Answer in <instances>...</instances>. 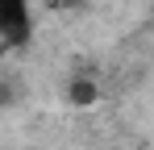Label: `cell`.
<instances>
[{
    "mask_svg": "<svg viewBox=\"0 0 154 150\" xmlns=\"http://www.w3.org/2000/svg\"><path fill=\"white\" fill-rule=\"evenodd\" d=\"M29 38H33L29 0H0V42L4 46H25Z\"/></svg>",
    "mask_w": 154,
    "mask_h": 150,
    "instance_id": "6da1fadb",
    "label": "cell"
},
{
    "mask_svg": "<svg viewBox=\"0 0 154 150\" xmlns=\"http://www.w3.org/2000/svg\"><path fill=\"white\" fill-rule=\"evenodd\" d=\"M96 96H100V88H96V79H88V75H75V79L67 83V100H71L75 108L96 104Z\"/></svg>",
    "mask_w": 154,
    "mask_h": 150,
    "instance_id": "7a4b0ae2",
    "label": "cell"
},
{
    "mask_svg": "<svg viewBox=\"0 0 154 150\" xmlns=\"http://www.w3.org/2000/svg\"><path fill=\"white\" fill-rule=\"evenodd\" d=\"M8 100H13V92H8V88L0 83V104H8Z\"/></svg>",
    "mask_w": 154,
    "mask_h": 150,
    "instance_id": "3957f363",
    "label": "cell"
},
{
    "mask_svg": "<svg viewBox=\"0 0 154 150\" xmlns=\"http://www.w3.org/2000/svg\"><path fill=\"white\" fill-rule=\"evenodd\" d=\"M58 4H79V0H58Z\"/></svg>",
    "mask_w": 154,
    "mask_h": 150,
    "instance_id": "277c9868",
    "label": "cell"
}]
</instances>
